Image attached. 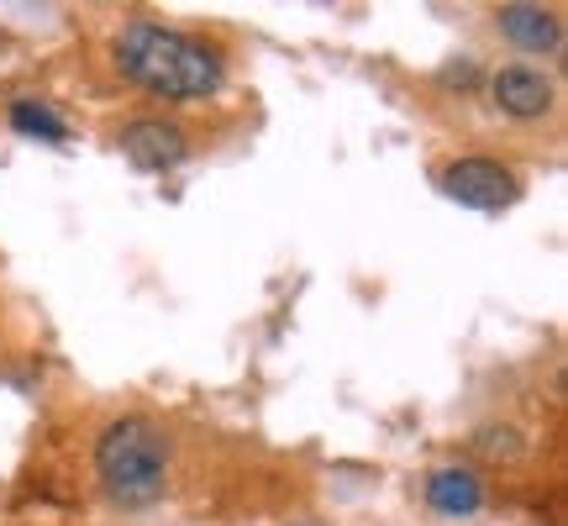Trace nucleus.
Masks as SVG:
<instances>
[{"label": "nucleus", "mask_w": 568, "mask_h": 526, "mask_svg": "<svg viewBox=\"0 0 568 526\" xmlns=\"http://www.w3.org/2000/svg\"><path fill=\"white\" fill-rule=\"evenodd\" d=\"M116 69L126 80L159 95V101H205L216 95L226 80V59L222 48H211L205 38H190L180 27H163V21H126L116 32Z\"/></svg>", "instance_id": "nucleus-1"}, {"label": "nucleus", "mask_w": 568, "mask_h": 526, "mask_svg": "<svg viewBox=\"0 0 568 526\" xmlns=\"http://www.w3.org/2000/svg\"><path fill=\"white\" fill-rule=\"evenodd\" d=\"M95 474L105 495L126 510L159 506L169 489V437L148 416H116L95 437Z\"/></svg>", "instance_id": "nucleus-2"}, {"label": "nucleus", "mask_w": 568, "mask_h": 526, "mask_svg": "<svg viewBox=\"0 0 568 526\" xmlns=\"http://www.w3.org/2000/svg\"><path fill=\"white\" fill-rule=\"evenodd\" d=\"M447 201L468 205V211H506V205L521 201V174L500 159H485V153H468V159H453L437 174Z\"/></svg>", "instance_id": "nucleus-3"}, {"label": "nucleus", "mask_w": 568, "mask_h": 526, "mask_svg": "<svg viewBox=\"0 0 568 526\" xmlns=\"http://www.w3.org/2000/svg\"><path fill=\"white\" fill-rule=\"evenodd\" d=\"M122 153L142 174H163L190 159V138H184V127L163 122V117H138L122 127Z\"/></svg>", "instance_id": "nucleus-4"}, {"label": "nucleus", "mask_w": 568, "mask_h": 526, "mask_svg": "<svg viewBox=\"0 0 568 526\" xmlns=\"http://www.w3.org/2000/svg\"><path fill=\"white\" fill-rule=\"evenodd\" d=\"M489 95L495 105L516 117V122H537V117H548L552 101H558V90L542 69H531V63H506V69H495L489 74Z\"/></svg>", "instance_id": "nucleus-5"}, {"label": "nucleus", "mask_w": 568, "mask_h": 526, "mask_svg": "<svg viewBox=\"0 0 568 526\" xmlns=\"http://www.w3.org/2000/svg\"><path fill=\"white\" fill-rule=\"evenodd\" d=\"M495 21H500V38L516 42L521 53H552L564 38L558 11H548V6H500Z\"/></svg>", "instance_id": "nucleus-6"}, {"label": "nucleus", "mask_w": 568, "mask_h": 526, "mask_svg": "<svg viewBox=\"0 0 568 526\" xmlns=\"http://www.w3.org/2000/svg\"><path fill=\"white\" fill-rule=\"evenodd\" d=\"M426 506L437 510V516L464 522V516H474V510L485 506V479L474 468H437L426 479Z\"/></svg>", "instance_id": "nucleus-7"}, {"label": "nucleus", "mask_w": 568, "mask_h": 526, "mask_svg": "<svg viewBox=\"0 0 568 526\" xmlns=\"http://www.w3.org/2000/svg\"><path fill=\"white\" fill-rule=\"evenodd\" d=\"M11 127H17L21 138H42V142H63V138H69V122H63L48 101H32V95L11 101Z\"/></svg>", "instance_id": "nucleus-8"}, {"label": "nucleus", "mask_w": 568, "mask_h": 526, "mask_svg": "<svg viewBox=\"0 0 568 526\" xmlns=\"http://www.w3.org/2000/svg\"><path fill=\"white\" fill-rule=\"evenodd\" d=\"M468 453H479L489 464H516V458L527 453V443H521L516 426H479V432L468 437Z\"/></svg>", "instance_id": "nucleus-9"}, {"label": "nucleus", "mask_w": 568, "mask_h": 526, "mask_svg": "<svg viewBox=\"0 0 568 526\" xmlns=\"http://www.w3.org/2000/svg\"><path fill=\"white\" fill-rule=\"evenodd\" d=\"M443 84H464V90H468V84H479V63H474V59L447 63V69H443Z\"/></svg>", "instance_id": "nucleus-10"}, {"label": "nucleus", "mask_w": 568, "mask_h": 526, "mask_svg": "<svg viewBox=\"0 0 568 526\" xmlns=\"http://www.w3.org/2000/svg\"><path fill=\"white\" fill-rule=\"evenodd\" d=\"M295 526H326V522H295Z\"/></svg>", "instance_id": "nucleus-11"}]
</instances>
